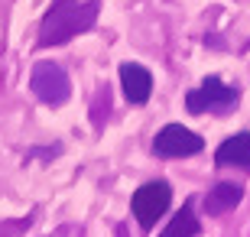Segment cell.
<instances>
[{
	"instance_id": "6",
	"label": "cell",
	"mask_w": 250,
	"mask_h": 237,
	"mask_svg": "<svg viewBox=\"0 0 250 237\" xmlns=\"http://www.w3.org/2000/svg\"><path fill=\"white\" fill-rule=\"evenodd\" d=\"M121 88L130 104H146L149 94H153V75L137 62H124L121 65Z\"/></svg>"
},
{
	"instance_id": "2",
	"label": "cell",
	"mask_w": 250,
	"mask_h": 237,
	"mask_svg": "<svg viewBox=\"0 0 250 237\" xmlns=\"http://www.w3.org/2000/svg\"><path fill=\"white\" fill-rule=\"evenodd\" d=\"M241 104V91L234 88V85H228L224 78H218V75H208L198 88H192V91L186 94V108L192 110V114H228V110H234Z\"/></svg>"
},
{
	"instance_id": "1",
	"label": "cell",
	"mask_w": 250,
	"mask_h": 237,
	"mask_svg": "<svg viewBox=\"0 0 250 237\" xmlns=\"http://www.w3.org/2000/svg\"><path fill=\"white\" fill-rule=\"evenodd\" d=\"M101 3L98 0H52V7L46 10V17L39 23V46H62L72 36L84 33L94 26Z\"/></svg>"
},
{
	"instance_id": "7",
	"label": "cell",
	"mask_w": 250,
	"mask_h": 237,
	"mask_svg": "<svg viewBox=\"0 0 250 237\" xmlns=\"http://www.w3.org/2000/svg\"><path fill=\"white\" fill-rule=\"evenodd\" d=\"M214 163L218 166H237V169H250V130L231 133L218 150H214Z\"/></svg>"
},
{
	"instance_id": "4",
	"label": "cell",
	"mask_w": 250,
	"mask_h": 237,
	"mask_svg": "<svg viewBox=\"0 0 250 237\" xmlns=\"http://www.w3.org/2000/svg\"><path fill=\"white\" fill-rule=\"evenodd\" d=\"M29 88L49 108H59V104H65L72 98V82H68L65 68L56 62H39L33 68V75H29Z\"/></svg>"
},
{
	"instance_id": "9",
	"label": "cell",
	"mask_w": 250,
	"mask_h": 237,
	"mask_svg": "<svg viewBox=\"0 0 250 237\" xmlns=\"http://www.w3.org/2000/svg\"><path fill=\"white\" fill-rule=\"evenodd\" d=\"M198 234H202V221L195 218L192 201H186V205L176 211V218H169L166 231L159 237H198Z\"/></svg>"
},
{
	"instance_id": "3",
	"label": "cell",
	"mask_w": 250,
	"mask_h": 237,
	"mask_svg": "<svg viewBox=\"0 0 250 237\" xmlns=\"http://www.w3.org/2000/svg\"><path fill=\"white\" fill-rule=\"evenodd\" d=\"M169 205H172V185L163 182V179H153V182L140 185L133 192V198H130V211H133V218H137V224L143 231L153 228L169 211Z\"/></svg>"
},
{
	"instance_id": "8",
	"label": "cell",
	"mask_w": 250,
	"mask_h": 237,
	"mask_svg": "<svg viewBox=\"0 0 250 237\" xmlns=\"http://www.w3.org/2000/svg\"><path fill=\"white\" fill-rule=\"evenodd\" d=\"M244 198V189L234 182H218L208 195H205V211L218 218V215H228V211L237 208V201Z\"/></svg>"
},
{
	"instance_id": "5",
	"label": "cell",
	"mask_w": 250,
	"mask_h": 237,
	"mask_svg": "<svg viewBox=\"0 0 250 237\" xmlns=\"http://www.w3.org/2000/svg\"><path fill=\"white\" fill-rule=\"evenodd\" d=\"M202 150H205V140L195 130L182 127V124H166L153 140V153L163 156V159H186V156H195Z\"/></svg>"
}]
</instances>
